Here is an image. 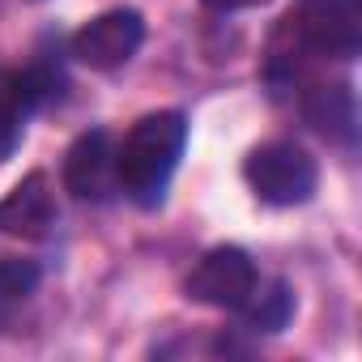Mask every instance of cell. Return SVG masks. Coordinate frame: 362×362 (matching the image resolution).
<instances>
[{"mask_svg":"<svg viewBox=\"0 0 362 362\" xmlns=\"http://www.w3.org/2000/svg\"><path fill=\"white\" fill-rule=\"evenodd\" d=\"M30 107L22 98V86H18V73L0 69V162H5L18 141H22V124H26Z\"/></svg>","mask_w":362,"mask_h":362,"instance_id":"11","label":"cell"},{"mask_svg":"<svg viewBox=\"0 0 362 362\" xmlns=\"http://www.w3.org/2000/svg\"><path fill=\"white\" fill-rule=\"evenodd\" d=\"M188 145V119L184 111H153L141 115L124 145L115 149V175L119 188L141 205V209H158L170 179L179 170V158H184Z\"/></svg>","mask_w":362,"mask_h":362,"instance_id":"2","label":"cell"},{"mask_svg":"<svg viewBox=\"0 0 362 362\" xmlns=\"http://www.w3.org/2000/svg\"><path fill=\"white\" fill-rule=\"evenodd\" d=\"M362 0H298L273 43V73H294L303 60H358Z\"/></svg>","mask_w":362,"mask_h":362,"instance_id":"1","label":"cell"},{"mask_svg":"<svg viewBox=\"0 0 362 362\" xmlns=\"http://www.w3.org/2000/svg\"><path fill=\"white\" fill-rule=\"evenodd\" d=\"M141 43H145V18L136 9H107L94 22H86L69 47L86 69L111 73V69L128 64L141 52Z\"/></svg>","mask_w":362,"mask_h":362,"instance_id":"5","label":"cell"},{"mask_svg":"<svg viewBox=\"0 0 362 362\" xmlns=\"http://www.w3.org/2000/svg\"><path fill=\"white\" fill-rule=\"evenodd\" d=\"M64 188L77 201H107L119 188L111 132L94 128V132H81L69 145V153H64Z\"/></svg>","mask_w":362,"mask_h":362,"instance_id":"6","label":"cell"},{"mask_svg":"<svg viewBox=\"0 0 362 362\" xmlns=\"http://www.w3.org/2000/svg\"><path fill=\"white\" fill-rule=\"evenodd\" d=\"M60 222V209H56V197H52V184L47 175L35 170L26 175L22 184L0 201V230L5 235H18V239H47Z\"/></svg>","mask_w":362,"mask_h":362,"instance_id":"7","label":"cell"},{"mask_svg":"<svg viewBox=\"0 0 362 362\" xmlns=\"http://www.w3.org/2000/svg\"><path fill=\"white\" fill-rule=\"evenodd\" d=\"M247 332H281L294 315V290L286 281H256L247 303L235 311Z\"/></svg>","mask_w":362,"mask_h":362,"instance_id":"9","label":"cell"},{"mask_svg":"<svg viewBox=\"0 0 362 362\" xmlns=\"http://www.w3.org/2000/svg\"><path fill=\"white\" fill-rule=\"evenodd\" d=\"M209 9H218V13H239V9H260V5H269V0H205Z\"/></svg>","mask_w":362,"mask_h":362,"instance_id":"12","label":"cell"},{"mask_svg":"<svg viewBox=\"0 0 362 362\" xmlns=\"http://www.w3.org/2000/svg\"><path fill=\"white\" fill-rule=\"evenodd\" d=\"M256 281H260V269H256V260L243 252V247H214V252H205L197 264H192V273H188V281H184V294L192 298V303H201V307H218V311H239L243 303H247V294L256 290Z\"/></svg>","mask_w":362,"mask_h":362,"instance_id":"4","label":"cell"},{"mask_svg":"<svg viewBox=\"0 0 362 362\" xmlns=\"http://www.w3.org/2000/svg\"><path fill=\"white\" fill-rule=\"evenodd\" d=\"M39 290V264L22 256H0V328H5Z\"/></svg>","mask_w":362,"mask_h":362,"instance_id":"10","label":"cell"},{"mask_svg":"<svg viewBox=\"0 0 362 362\" xmlns=\"http://www.w3.org/2000/svg\"><path fill=\"white\" fill-rule=\"evenodd\" d=\"M243 175L252 192L264 201V205H277V209H290V205H307L320 188V166L315 158L294 145V141H264L247 153L243 162Z\"/></svg>","mask_w":362,"mask_h":362,"instance_id":"3","label":"cell"},{"mask_svg":"<svg viewBox=\"0 0 362 362\" xmlns=\"http://www.w3.org/2000/svg\"><path fill=\"white\" fill-rule=\"evenodd\" d=\"M303 111H307V119H311L324 136H332V141H341V145H354L358 111H354L349 86H311V94L303 98Z\"/></svg>","mask_w":362,"mask_h":362,"instance_id":"8","label":"cell"}]
</instances>
